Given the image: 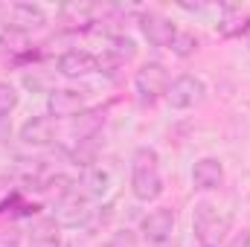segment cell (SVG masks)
<instances>
[{"instance_id": "2", "label": "cell", "mask_w": 250, "mask_h": 247, "mask_svg": "<svg viewBox=\"0 0 250 247\" xmlns=\"http://www.w3.org/2000/svg\"><path fill=\"white\" fill-rule=\"evenodd\" d=\"M233 230V218L212 201H198L192 206V233L198 247H224Z\"/></svg>"}, {"instance_id": "9", "label": "cell", "mask_w": 250, "mask_h": 247, "mask_svg": "<svg viewBox=\"0 0 250 247\" xmlns=\"http://www.w3.org/2000/svg\"><path fill=\"white\" fill-rule=\"evenodd\" d=\"M18 137H21V143H23V145H32V148H44V145L56 143V137H59V123H56L50 114H38V117H29L26 123L21 125Z\"/></svg>"}, {"instance_id": "8", "label": "cell", "mask_w": 250, "mask_h": 247, "mask_svg": "<svg viewBox=\"0 0 250 247\" xmlns=\"http://www.w3.org/2000/svg\"><path fill=\"white\" fill-rule=\"evenodd\" d=\"M84 108H87V93L76 90V87H56L47 96V114L56 123L59 120H76Z\"/></svg>"}, {"instance_id": "10", "label": "cell", "mask_w": 250, "mask_h": 247, "mask_svg": "<svg viewBox=\"0 0 250 247\" xmlns=\"http://www.w3.org/2000/svg\"><path fill=\"white\" fill-rule=\"evenodd\" d=\"M224 178H227V172H224V163L218 157H201L192 166V186L198 192H215V189H221Z\"/></svg>"}, {"instance_id": "12", "label": "cell", "mask_w": 250, "mask_h": 247, "mask_svg": "<svg viewBox=\"0 0 250 247\" xmlns=\"http://www.w3.org/2000/svg\"><path fill=\"white\" fill-rule=\"evenodd\" d=\"M0 59L12 64H23L29 59H35V50L29 44V35L12 29V26H3L0 29Z\"/></svg>"}, {"instance_id": "21", "label": "cell", "mask_w": 250, "mask_h": 247, "mask_svg": "<svg viewBox=\"0 0 250 247\" xmlns=\"http://www.w3.org/2000/svg\"><path fill=\"white\" fill-rule=\"evenodd\" d=\"M9 137H12V123H9V117H0V145L9 143Z\"/></svg>"}, {"instance_id": "3", "label": "cell", "mask_w": 250, "mask_h": 247, "mask_svg": "<svg viewBox=\"0 0 250 247\" xmlns=\"http://www.w3.org/2000/svg\"><path fill=\"white\" fill-rule=\"evenodd\" d=\"M50 215L59 221V227H70V230L87 227L90 218H93V201H90V198L79 189V184H76L50 204Z\"/></svg>"}, {"instance_id": "7", "label": "cell", "mask_w": 250, "mask_h": 247, "mask_svg": "<svg viewBox=\"0 0 250 247\" xmlns=\"http://www.w3.org/2000/svg\"><path fill=\"white\" fill-rule=\"evenodd\" d=\"M137 23H140L143 38L151 47H157V50H169L172 41H175V35H178V23H172V18H166L160 12H151V9L148 12H140L137 15Z\"/></svg>"}, {"instance_id": "18", "label": "cell", "mask_w": 250, "mask_h": 247, "mask_svg": "<svg viewBox=\"0 0 250 247\" xmlns=\"http://www.w3.org/2000/svg\"><path fill=\"white\" fill-rule=\"evenodd\" d=\"M23 236H26V233L21 230L18 218L0 212V247H21L23 245Z\"/></svg>"}, {"instance_id": "5", "label": "cell", "mask_w": 250, "mask_h": 247, "mask_svg": "<svg viewBox=\"0 0 250 247\" xmlns=\"http://www.w3.org/2000/svg\"><path fill=\"white\" fill-rule=\"evenodd\" d=\"M163 99H166L169 108H175V111H192V108H198V105L207 99V82H204L201 76L181 73V76H175V79L169 82Z\"/></svg>"}, {"instance_id": "6", "label": "cell", "mask_w": 250, "mask_h": 247, "mask_svg": "<svg viewBox=\"0 0 250 247\" xmlns=\"http://www.w3.org/2000/svg\"><path fill=\"white\" fill-rule=\"evenodd\" d=\"M175 227H178V212L172 206H157V209H151V212L143 215V221H140V239L148 247L163 245V242L175 239Z\"/></svg>"}, {"instance_id": "22", "label": "cell", "mask_w": 250, "mask_h": 247, "mask_svg": "<svg viewBox=\"0 0 250 247\" xmlns=\"http://www.w3.org/2000/svg\"><path fill=\"white\" fill-rule=\"evenodd\" d=\"M9 195H12V186H9V181L0 178V206H3V201H6Z\"/></svg>"}, {"instance_id": "11", "label": "cell", "mask_w": 250, "mask_h": 247, "mask_svg": "<svg viewBox=\"0 0 250 247\" xmlns=\"http://www.w3.org/2000/svg\"><path fill=\"white\" fill-rule=\"evenodd\" d=\"M26 245L29 247H62V227L50 212H41L32 218L26 230Z\"/></svg>"}, {"instance_id": "20", "label": "cell", "mask_w": 250, "mask_h": 247, "mask_svg": "<svg viewBox=\"0 0 250 247\" xmlns=\"http://www.w3.org/2000/svg\"><path fill=\"white\" fill-rule=\"evenodd\" d=\"M18 108V87L9 82H0V117H9Z\"/></svg>"}, {"instance_id": "17", "label": "cell", "mask_w": 250, "mask_h": 247, "mask_svg": "<svg viewBox=\"0 0 250 247\" xmlns=\"http://www.w3.org/2000/svg\"><path fill=\"white\" fill-rule=\"evenodd\" d=\"M79 189L93 201V198H102L105 195V189H108V172L102 169V166H87V169H82V178L76 181Z\"/></svg>"}, {"instance_id": "19", "label": "cell", "mask_w": 250, "mask_h": 247, "mask_svg": "<svg viewBox=\"0 0 250 247\" xmlns=\"http://www.w3.org/2000/svg\"><path fill=\"white\" fill-rule=\"evenodd\" d=\"M172 56H178V59H189V56H195L198 50H201V38L195 35V32H187V29H178V35H175V41H172Z\"/></svg>"}, {"instance_id": "15", "label": "cell", "mask_w": 250, "mask_h": 247, "mask_svg": "<svg viewBox=\"0 0 250 247\" xmlns=\"http://www.w3.org/2000/svg\"><path fill=\"white\" fill-rule=\"evenodd\" d=\"M56 70L62 73L64 79H82V76L96 70V56L87 53V50H67V53L59 56Z\"/></svg>"}, {"instance_id": "4", "label": "cell", "mask_w": 250, "mask_h": 247, "mask_svg": "<svg viewBox=\"0 0 250 247\" xmlns=\"http://www.w3.org/2000/svg\"><path fill=\"white\" fill-rule=\"evenodd\" d=\"M172 76L166 70L163 62H146L140 64V70L134 73L131 79V87H134V96L140 105H154L157 99L166 96V87H169Z\"/></svg>"}, {"instance_id": "13", "label": "cell", "mask_w": 250, "mask_h": 247, "mask_svg": "<svg viewBox=\"0 0 250 247\" xmlns=\"http://www.w3.org/2000/svg\"><path fill=\"white\" fill-rule=\"evenodd\" d=\"M44 23H47V15H44V9L35 6V3H15V6H9V12H6V26L18 29V32H23V35H29L32 29H41Z\"/></svg>"}, {"instance_id": "24", "label": "cell", "mask_w": 250, "mask_h": 247, "mask_svg": "<svg viewBox=\"0 0 250 247\" xmlns=\"http://www.w3.org/2000/svg\"><path fill=\"white\" fill-rule=\"evenodd\" d=\"M62 247H79V245H76V242H64Z\"/></svg>"}, {"instance_id": "14", "label": "cell", "mask_w": 250, "mask_h": 247, "mask_svg": "<svg viewBox=\"0 0 250 247\" xmlns=\"http://www.w3.org/2000/svg\"><path fill=\"white\" fill-rule=\"evenodd\" d=\"M108 108H84L76 120H70V137L73 143H84V140H96L99 131L105 128Z\"/></svg>"}, {"instance_id": "1", "label": "cell", "mask_w": 250, "mask_h": 247, "mask_svg": "<svg viewBox=\"0 0 250 247\" xmlns=\"http://www.w3.org/2000/svg\"><path fill=\"white\" fill-rule=\"evenodd\" d=\"M128 186L131 195L140 204H151L163 195V172H160V154L151 145H137L128 160Z\"/></svg>"}, {"instance_id": "23", "label": "cell", "mask_w": 250, "mask_h": 247, "mask_svg": "<svg viewBox=\"0 0 250 247\" xmlns=\"http://www.w3.org/2000/svg\"><path fill=\"white\" fill-rule=\"evenodd\" d=\"M154 247H181V242H178V239H172V242H163V245H154Z\"/></svg>"}, {"instance_id": "16", "label": "cell", "mask_w": 250, "mask_h": 247, "mask_svg": "<svg viewBox=\"0 0 250 247\" xmlns=\"http://www.w3.org/2000/svg\"><path fill=\"white\" fill-rule=\"evenodd\" d=\"M218 35L221 38H239V35H248L250 32V9L245 6H224L221 9V18L215 23Z\"/></svg>"}]
</instances>
